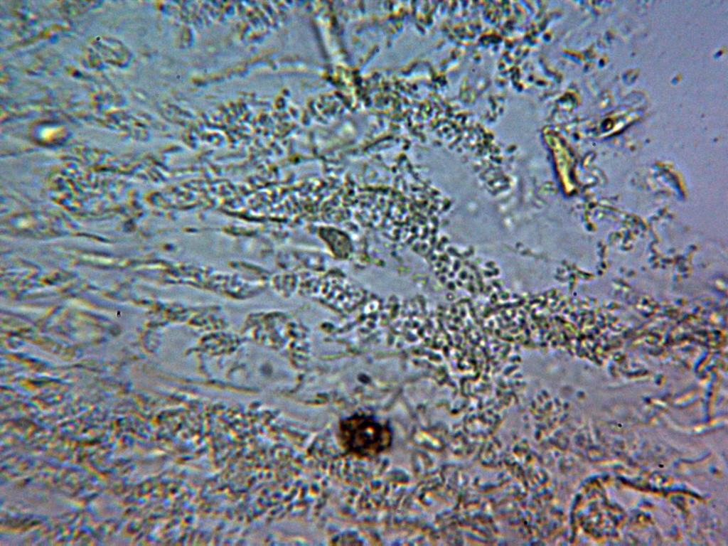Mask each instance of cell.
I'll use <instances>...</instances> for the list:
<instances>
[{"mask_svg": "<svg viewBox=\"0 0 728 546\" xmlns=\"http://www.w3.org/2000/svg\"><path fill=\"white\" fill-rule=\"evenodd\" d=\"M341 439L353 454L369 457L387 449L391 434L387 427L368 419H353L340 427Z\"/></svg>", "mask_w": 728, "mask_h": 546, "instance_id": "6da1fadb", "label": "cell"}]
</instances>
